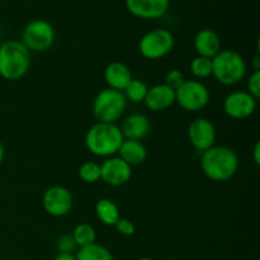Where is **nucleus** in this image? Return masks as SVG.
<instances>
[{
  "label": "nucleus",
  "instance_id": "6e6552de",
  "mask_svg": "<svg viewBox=\"0 0 260 260\" xmlns=\"http://www.w3.org/2000/svg\"><path fill=\"white\" fill-rule=\"evenodd\" d=\"M210 102V90L198 80H185L175 90V103L188 112H198Z\"/></svg>",
  "mask_w": 260,
  "mask_h": 260
},
{
  "label": "nucleus",
  "instance_id": "7ed1b4c3",
  "mask_svg": "<svg viewBox=\"0 0 260 260\" xmlns=\"http://www.w3.org/2000/svg\"><path fill=\"white\" fill-rule=\"evenodd\" d=\"M30 66V52L20 41H7L0 46V76L8 81L22 79Z\"/></svg>",
  "mask_w": 260,
  "mask_h": 260
},
{
  "label": "nucleus",
  "instance_id": "2eb2a0df",
  "mask_svg": "<svg viewBox=\"0 0 260 260\" xmlns=\"http://www.w3.org/2000/svg\"><path fill=\"white\" fill-rule=\"evenodd\" d=\"M193 45L198 56L213 58L221 51V38L213 29L203 28L194 36Z\"/></svg>",
  "mask_w": 260,
  "mask_h": 260
},
{
  "label": "nucleus",
  "instance_id": "f8f14e48",
  "mask_svg": "<svg viewBox=\"0 0 260 260\" xmlns=\"http://www.w3.org/2000/svg\"><path fill=\"white\" fill-rule=\"evenodd\" d=\"M132 169L118 156H111L101 165V179L112 187H121L129 182Z\"/></svg>",
  "mask_w": 260,
  "mask_h": 260
},
{
  "label": "nucleus",
  "instance_id": "473e14b6",
  "mask_svg": "<svg viewBox=\"0 0 260 260\" xmlns=\"http://www.w3.org/2000/svg\"><path fill=\"white\" fill-rule=\"evenodd\" d=\"M139 260H154V259L149 258V256H144V258H140Z\"/></svg>",
  "mask_w": 260,
  "mask_h": 260
},
{
  "label": "nucleus",
  "instance_id": "4468645a",
  "mask_svg": "<svg viewBox=\"0 0 260 260\" xmlns=\"http://www.w3.org/2000/svg\"><path fill=\"white\" fill-rule=\"evenodd\" d=\"M144 103L152 112H161L175 103V90L167 84H156L149 88Z\"/></svg>",
  "mask_w": 260,
  "mask_h": 260
},
{
  "label": "nucleus",
  "instance_id": "a878e982",
  "mask_svg": "<svg viewBox=\"0 0 260 260\" xmlns=\"http://www.w3.org/2000/svg\"><path fill=\"white\" fill-rule=\"evenodd\" d=\"M184 81H185V78H184V75H183L182 71L177 70V69H173V70H170L169 73L165 75V83L164 84H167L169 88L177 90V89L179 88L183 83H184Z\"/></svg>",
  "mask_w": 260,
  "mask_h": 260
},
{
  "label": "nucleus",
  "instance_id": "c756f323",
  "mask_svg": "<svg viewBox=\"0 0 260 260\" xmlns=\"http://www.w3.org/2000/svg\"><path fill=\"white\" fill-rule=\"evenodd\" d=\"M53 260H76L74 254H57Z\"/></svg>",
  "mask_w": 260,
  "mask_h": 260
},
{
  "label": "nucleus",
  "instance_id": "9b49d317",
  "mask_svg": "<svg viewBox=\"0 0 260 260\" xmlns=\"http://www.w3.org/2000/svg\"><path fill=\"white\" fill-rule=\"evenodd\" d=\"M188 137L197 151L205 152L210 147L215 146L216 127L212 122L205 117H200L192 121L188 127Z\"/></svg>",
  "mask_w": 260,
  "mask_h": 260
},
{
  "label": "nucleus",
  "instance_id": "aec40b11",
  "mask_svg": "<svg viewBox=\"0 0 260 260\" xmlns=\"http://www.w3.org/2000/svg\"><path fill=\"white\" fill-rule=\"evenodd\" d=\"M75 258L76 260H114L112 253L106 246L99 245L96 243L79 248Z\"/></svg>",
  "mask_w": 260,
  "mask_h": 260
},
{
  "label": "nucleus",
  "instance_id": "5701e85b",
  "mask_svg": "<svg viewBox=\"0 0 260 260\" xmlns=\"http://www.w3.org/2000/svg\"><path fill=\"white\" fill-rule=\"evenodd\" d=\"M190 73L197 79H206L212 75V58L197 56L190 62Z\"/></svg>",
  "mask_w": 260,
  "mask_h": 260
},
{
  "label": "nucleus",
  "instance_id": "1a4fd4ad",
  "mask_svg": "<svg viewBox=\"0 0 260 260\" xmlns=\"http://www.w3.org/2000/svg\"><path fill=\"white\" fill-rule=\"evenodd\" d=\"M74 198L70 190L62 185H52L42 197V206L48 215L53 217H63L73 208Z\"/></svg>",
  "mask_w": 260,
  "mask_h": 260
},
{
  "label": "nucleus",
  "instance_id": "0eeeda50",
  "mask_svg": "<svg viewBox=\"0 0 260 260\" xmlns=\"http://www.w3.org/2000/svg\"><path fill=\"white\" fill-rule=\"evenodd\" d=\"M20 42L29 52H45L55 42V29L47 20L35 19L24 27Z\"/></svg>",
  "mask_w": 260,
  "mask_h": 260
},
{
  "label": "nucleus",
  "instance_id": "6ab92c4d",
  "mask_svg": "<svg viewBox=\"0 0 260 260\" xmlns=\"http://www.w3.org/2000/svg\"><path fill=\"white\" fill-rule=\"evenodd\" d=\"M95 215L98 220L106 226H114L119 220V208L113 201L99 200L95 205Z\"/></svg>",
  "mask_w": 260,
  "mask_h": 260
},
{
  "label": "nucleus",
  "instance_id": "ddd939ff",
  "mask_svg": "<svg viewBox=\"0 0 260 260\" xmlns=\"http://www.w3.org/2000/svg\"><path fill=\"white\" fill-rule=\"evenodd\" d=\"M170 0H126V8L140 19H160L168 13Z\"/></svg>",
  "mask_w": 260,
  "mask_h": 260
},
{
  "label": "nucleus",
  "instance_id": "423d86ee",
  "mask_svg": "<svg viewBox=\"0 0 260 260\" xmlns=\"http://www.w3.org/2000/svg\"><path fill=\"white\" fill-rule=\"evenodd\" d=\"M175 40L170 30L156 28L145 33L139 41V51L147 60H159L174 48Z\"/></svg>",
  "mask_w": 260,
  "mask_h": 260
},
{
  "label": "nucleus",
  "instance_id": "2f4dec72",
  "mask_svg": "<svg viewBox=\"0 0 260 260\" xmlns=\"http://www.w3.org/2000/svg\"><path fill=\"white\" fill-rule=\"evenodd\" d=\"M4 156H5L4 146H3V144H2V142H0V165H2L3 161H4Z\"/></svg>",
  "mask_w": 260,
  "mask_h": 260
},
{
  "label": "nucleus",
  "instance_id": "c85d7f7f",
  "mask_svg": "<svg viewBox=\"0 0 260 260\" xmlns=\"http://www.w3.org/2000/svg\"><path fill=\"white\" fill-rule=\"evenodd\" d=\"M253 160L255 162V165H260V144L256 142L255 146L253 150Z\"/></svg>",
  "mask_w": 260,
  "mask_h": 260
},
{
  "label": "nucleus",
  "instance_id": "4be33fe9",
  "mask_svg": "<svg viewBox=\"0 0 260 260\" xmlns=\"http://www.w3.org/2000/svg\"><path fill=\"white\" fill-rule=\"evenodd\" d=\"M147 90H149V86L146 85L145 81L140 80V79H132L127 88L123 90V94L127 102L129 101L132 103H141L146 98Z\"/></svg>",
  "mask_w": 260,
  "mask_h": 260
},
{
  "label": "nucleus",
  "instance_id": "f3484780",
  "mask_svg": "<svg viewBox=\"0 0 260 260\" xmlns=\"http://www.w3.org/2000/svg\"><path fill=\"white\" fill-rule=\"evenodd\" d=\"M121 128L122 135L126 140H142L150 132V121L145 114L132 113L124 118L122 122Z\"/></svg>",
  "mask_w": 260,
  "mask_h": 260
},
{
  "label": "nucleus",
  "instance_id": "72a5a7b5",
  "mask_svg": "<svg viewBox=\"0 0 260 260\" xmlns=\"http://www.w3.org/2000/svg\"><path fill=\"white\" fill-rule=\"evenodd\" d=\"M165 260H174V259H165Z\"/></svg>",
  "mask_w": 260,
  "mask_h": 260
},
{
  "label": "nucleus",
  "instance_id": "dca6fc26",
  "mask_svg": "<svg viewBox=\"0 0 260 260\" xmlns=\"http://www.w3.org/2000/svg\"><path fill=\"white\" fill-rule=\"evenodd\" d=\"M104 79L108 84V88L114 90L123 91L132 80V74L128 66L121 61H113L108 63L104 70Z\"/></svg>",
  "mask_w": 260,
  "mask_h": 260
},
{
  "label": "nucleus",
  "instance_id": "f03ea898",
  "mask_svg": "<svg viewBox=\"0 0 260 260\" xmlns=\"http://www.w3.org/2000/svg\"><path fill=\"white\" fill-rule=\"evenodd\" d=\"M124 137L116 123L96 122L86 132L85 145L95 156L111 157L118 152Z\"/></svg>",
  "mask_w": 260,
  "mask_h": 260
},
{
  "label": "nucleus",
  "instance_id": "f257e3e1",
  "mask_svg": "<svg viewBox=\"0 0 260 260\" xmlns=\"http://www.w3.org/2000/svg\"><path fill=\"white\" fill-rule=\"evenodd\" d=\"M239 156L231 147L212 146L201 157V168L208 179L213 182H226L236 174L239 169Z\"/></svg>",
  "mask_w": 260,
  "mask_h": 260
},
{
  "label": "nucleus",
  "instance_id": "20e7f679",
  "mask_svg": "<svg viewBox=\"0 0 260 260\" xmlns=\"http://www.w3.org/2000/svg\"><path fill=\"white\" fill-rule=\"evenodd\" d=\"M246 71L245 58L234 50H221L212 58V76L222 85H236L244 80Z\"/></svg>",
  "mask_w": 260,
  "mask_h": 260
},
{
  "label": "nucleus",
  "instance_id": "7c9ffc66",
  "mask_svg": "<svg viewBox=\"0 0 260 260\" xmlns=\"http://www.w3.org/2000/svg\"><path fill=\"white\" fill-rule=\"evenodd\" d=\"M253 69H254V71L260 70V55H259V53L255 56V57H254V60H253Z\"/></svg>",
  "mask_w": 260,
  "mask_h": 260
},
{
  "label": "nucleus",
  "instance_id": "bb28decb",
  "mask_svg": "<svg viewBox=\"0 0 260 260\" xmlns=\"http://www.w3.org/2000/svg\"><path fill=\"white\" fill-rule=\"evenodd\" d=\"M246 91L255 99L260 96V70L250 74L248 79V90Z\"/></svg>",
  "mask_w": 260,
  "mask_h": 260
},
{
  "label": "nucleus",
  "instance_id": "412c9836",
  "mask_svg": "<svg viewBox=\"0 0 260 260\" xmlns=\"http://www.w3.org/2000/svg\"><path fill=\"white\" fill-rule=\"evenodd\" d=\"M71 236H73L78 248L91 245L96 240L95 230H94L93 226L88 225V223H80V225L75 226L73 233H71Z\"/></svg>",
  "mask_w": 260,
  "mask_h": 260
},
{
  "label": "nucleus",
  "instance_id": "393cba45",
  "mask_svg": "<svg viewBox=\"0 0 260 260\" xmlns=\"http://www.w3.org/2000/svg\"><path fill=\"white\" fill-rule=\"evenodd\" d=\"M78 248L71 234H63L56 240V249L58 254H73Z\"/></svg>",
  "mask_w": 260,
  "mask_h": 260
},
{
  "label": "nucleus",
  "instance_id": "39448f33",
  "mask_svg": "<svg viewBox=\"0 0 260 260\" xmlns=\"http://www.w3.org/2000/svg\"><path fill=\"white\" fill-rule=\"evenodd\" d=\"M127 107V99L123 91L106 88L96 94L93 102V114L98 122L116 123Z\"/></svg>",
  "mask_w": 260,
  "mask_h": 260
},
{
  "label": "nucleus",
  "instance_id": "9d476101",
  "mask_svg": "<svg viewBox=\"0 0 260 260\" xmlns=\"http://www.w3.org/2000/svg\"><path fill=\"white\" fill-rule=\"evenodd\" d=\"M256 101L258 99L245 90L233 91L223 101V111L230 118H249L256 111Z\"/></svg>",
  "mask_w": 260,
  "mask_h": 260
},
{
  "label": "nucleus",
  "instance_id": "cd10ccee",
  "mask_svg": "<svg viewBox=\"0 0 260 260\" xmlns=\"http://www.w3.org/2000/svg\"><path fill=\"white\" fill-rule=\"evenodd\" d=\"M114 226H116L117 231L123 236H132L136 233L135 223L131 220H127V218H119Z\"/></svg>",
  "mask_w": 260,
  "mask_h": 260
},
{
  "label": "nucleus",
  "instance_id": "a211bd4d",
  "mask_svg": "<svg viewBox=\"0 0 260 260\" xmlns=\"http://www.w3.org/2000/svg\"><path fill=\"white\" fill-rule=\"evenodd\" d=\"M117 154H119L118 157L132 167V165L142 164L146 160L147 150L141 141L124 139Z\"/></svg>",
  "mask_w": 260,
  "mask_h": 260
},
{
  "label": "nucleus",
  "instance_id": "b1692460",
  "mask_svg": "<svg viewBox=\"0 0 260 260\" xmlns=\"http://www.w3.org/2000/svg\"><path fill=\"white\" fill-rule=\"evenodd\" d=\"M79 177L85 183H96L101 180V165L95 161H86L79 169Z\"/></svg>",
  "mask_w": 260,
  "mask_h": 260
}]
</instances>
